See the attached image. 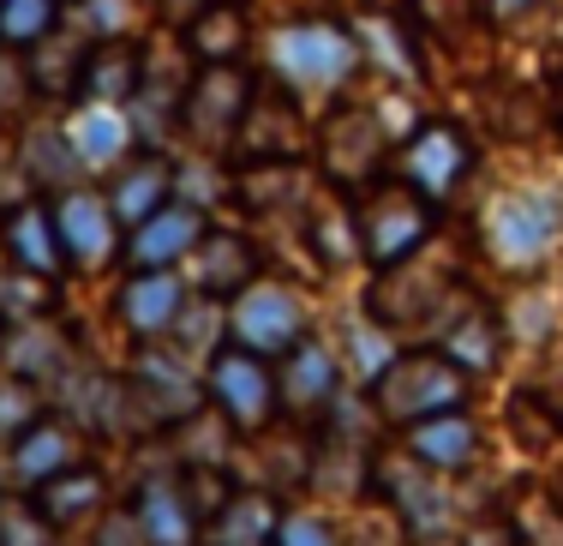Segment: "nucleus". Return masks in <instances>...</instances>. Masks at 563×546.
<instances>
[{
	"label": "nucleus",
	"instance_id": "obj_6",
	"mask_svg": "<svg viewBox=\"0 0 563 546\" xmlns=\"http://www.w3.org/2000/svg\"><path fill=\"white\" fill-rule=\"evenodd\" d=\"M306 337H312V306H306V295L294 283L258 276V283H246L228 301V342L264 354V361H282Z\"/></svg>",
	"mask_w": 563,
	"mask_h": 546
},
{
	"label": "nucleus",
	"instance_id": "obj_28",
	"mask_svg": "<svg viewBox=\"0 0 563 546\" xmlns=\"http://www.w3.org/2000/svg\"><path fill=\"white\" fill-rule=\"evenodd\" d=\"M60 19H66L60 0H0V48L31 55L48 31H60Z\"/></svg>",
	"mask_w": 563,
	"mask_h": 546
},
{
	"label": "nucleus",
	"instance_id": "obj_8",
	"mask_svg": "<svg viewBox=\"0 0 563 546\" xmlns=\"http://www.w3.org/2000/svg\"><path fill=\"white\" fill-rule=\"evenodd\" d=\"M474 175V139H467L455 121H426L401 139L396 151V181H408L420 198L444 205V198Z\"/></svg>",
	"mask_w": 563,
	"mask_h": 546
},
{
	"label": "nucleus",
	"instance_id": "obj_11",
	"mask_svg": "<svg viewBox=\"0 0 563 546\" xmlns=\"http://www.w3.org/2000/svg\"><path fill=\"white\" fill-rule=\"evenodd\" d=\"M132 403L163 426L192 421L198 408H205V372L186 367V354H163L151 342V349L139 354V372H132Z\"/></svg>",
	"mask_w": 563,
	"mask_h": 546
},
{
	"label": "nucleus",
	"instance_id": "obj_7",
	"mask_svg": "<svg viewBox=\"0 0 563 546\" xmlns=\"http://www.w3.org/2000/svg\"><path fill=\"white\" fill-rule=\"evenodd\" d=\"M205 403L234 426V433H264L276 421V361L222 342L205 361Z\"/></svg>",
	"mask_w": 563,
	"mask_h": 546
},
{
	"label": "nucleus",
	"instance_id": "obj_15",
	"mask_svg": "<svg viewBox=\"0 0 563 546\" xmlns=\"http://www.w3.org/2000/svg\"><path fill=\"white\" fill-rule=\"evenodd\" d=\"M186 306H192V283L180 271H132L120 288V325L139 342H163L174 337Z\"/></svg>",
	"mask_w": 563,
	"mask_h": 546
},
{
	"label": "nucleus",
	"instance_id": "obj_14",
	"mask_svg": "<svg viewBox=\"0 0 563 546\" xmlns=\"http://www.w3.org/2000/svg\"><path fill=\"white\" fill-rule=\"evenodd\" d=\"M390 156V132H384L378 109H336L324 127V163L336 186H366L378 181V163Z\"/></svg>",
	"mask_w": 563,
	"mask_h": 546
},
{
	"label": "nucleus",
	"instance_id": "obj_10",
	"mask_svg": "<svg viewBox=\"0 0 563 546\" xmlns=\"http://www.w3.org/2000/svg\"><path fill=\"white\" fill-rule=\"evenodd\" d=\"M205 229H210V210L192 205L186 193H174L163 210H151V217L139 222V229H126L120 259H126V271H180V264L192 259V247L205 241Z\"/></svg>",
	"mask_w": 563,
	"mask_h": 546
},
{
	"label": "nucleus",
	"instance_id": "obj_31",
	"mask_svg": "<svg viewBox=\"0 0 563 546\" xmlns=\"http://www.w3.org/2000/svg\"><path fill=\"white\" fill-rule=\"evenodd\" d=\"M78 31L90 43H114V36H139L132 31V0H78Z\"/></svg>",
	"mask_w": 563,
	"mask_h": 546
},
{
	"label": "nucleus",
	"instance_id": "obj_5",
	"mask_svg": "<svg viewBox=\"0 0 563 546\" xmlns=\"http://www.w3.org/2000/svg\"><path fill=\"white\" fill-rule=\"evenodd\" d=\"M258 85L264 78H252L240 61H198L180 90V114L174 121H180V132L198 151H234Z\"/></svg>",
	"mask_w": 563,
	"mask_h": 546
},
{
	"label": "nucleus",
	"instance_id": "obj_22",
	"mask_svg": "<svg viewBox=\"0 0 563 546\" xmlns=\"http://www.w3.org/2000/svg\"><path fill=\"white\" fill-rule=\"evenodd\" d=\"M19 168H24V186H31L36 198H55L66 186H85V163H78L73 139H66V127H43L31 121L19 132Z\"/></svg>",
	"mask_w": 563,
	"mask_h": 546
},
{
	"label": "nucleus",
	"instance_id": "obj_30",
	"mask_svg": "<svg viewBox=\"0 0 563 546\" xmlns=\"http://www.w3.org/2000/svg\"><path fill=\"white\" fill-rule=\"evenodd\" d=\"M55 528L31 499H0V546H48Z\"/></svg>",
	"mask_w": 563,
	"mask_h": 546
},
{
	"label": "nucleus",
	"instance_id": "obj_12",
	"mask_svg": "<svg viewBox=\"0 0 563 546\" xmlns=\"http://www.w3.org/2000/svg\"><path fill=\"white\" fill-rule=\"evenodd\" d=\"M174 193H180V168H174L163 151H151V144H139L120 168H109V186H102V198H109L120 229H139V222L151 217V210H163Z\"/></svg>",
	"mask_w": 563,
	"mask_h": 546
},
{
	"label": "nucleus",
	"instance_id": "obj_24",
	"mask_svg": "<svg viewBox=\"0 0 563 546\" xmlns=\"http://www.w3.org/2000/svg\"><path fill=\"white\" fill-rule=\"evenodd\" d=\"M438 354H450L455 367L467 372V379H479V372H492L498 367V354H504V325H498V313L492 306H462V318L438 337Z\"/></svg>",
	"mask_w": 563,
	"mask_h": 546
},
{
	"label": "nucleus",
	"instance_id": "obj_26",
	"mask_svg": "<svg viewBox=\"0 0 563 546\" xmlns=\"http://www.w3.org/2000/svg\"><path fill=\"white\" fill-rule=\"evenodd\" d=\"M180 43L192 61H234L240 48H246V12H240L234 0H217L210 12H198V19L186 24Z\"/></svg>",
	"mask_w": 563,
	"mask_h": 546
},
{
	"label": "nucleus",
	"instance_id": "obj_9",
	"mask_svg": "<svg viewBox=\"0 0 563 546\" xmlns=\"http://www.w3.org/2000/svg\"><path fill=\"white\" fill-rule=\"evenodd\" d=\"M55 210V234H60V252H66V271H109L126 247V229L114 222L109 198L97 186H66V193L48 198Z\"/></svg>",
	"mask_w": 563,
	"mask_h": 546
},
{
	"label": "nucleus",
	"instance_id": "obj_17",
	"mask_svg": "<svg viewBox=\"0 0 563 546\" xmlns=\"http://www.w3.org/2000/svg\"><path fill=\"white\" fill-rule=\"evenodd\" d=\"M336 384H342L336 349H324L318 337L294 342L276 361V403L288 408V415H324V408L336 403Z\"/></svg>",
	"mask_w": 563,
	"mask_h": 546
},
{
	"label": "nucleus",
	"instance_id": "obj_33",
	"mask_svg": "<svg viewBox=\"0 0 563 546\" xmlns=\"http://www.w3.org/2000/svg\"><path fill=\"white\" fill-rule=\"evenodd\" d=\"M151 7H156V19H163V24H168V31H174V36H180V31H186V24H192V19H198V12H210V7H217V0H151Z\"/></svg>",
	"mask_w": 563,
	"mask_h": 546
},
{
	"label": "nucleus",
	"instance_id": "obj_34",
	"mask_svg": "<svg viewBox=\"0 0 563 546\" xmlns=\"http://www.w3.org/2000/svg\"><path fill=\"white\" fill-rule=\"evenodd\" d=\"M533 7H540V0H486V12H492V19H521V12H533Z\"/></svg>",
	"mask_w": 563,
	"mask_h": 546
},
{
	"label": "nucleus",
	"instance_id": "obj_3",
	"mask_svg": "<svg viewBox=\"0 0 563 546\" xmlns=\"http://www.w3.org/2000/svg\"><path fill=\"white\" fill-rule=\"evenodd\" d=\"M354 241H360V259L372 264V271H390V264L413 259L426 241H432L438 229V205L432 198H420L408 181H366V198H360L354 210Z\"/></svg>",
	"mask_w": 563,
	"mask_h": 546
},
{
	"label": "nucleus",
	"instance_id": "obj_23",
	"mask_svg": "<svg viewBox=\"0 0 563 546\" xmlns=\"http://www.w3.org/2000/svg\"><path fill=\"white\" fill-rule=\"evenodd\" d=\"M408 457L426 462L432 474H455L479 457V421L467 408H450V415H432L420 426H408Z\"/></svg>",
	"mask_w": 563,
	"mask_h": 546
},
{
	"label": "nucleus",
	"instance_id": "obj_25",
	"mask_svg": "<svg viewBox=\"0 0 563 546\" xmlns=\"http://www.w3.org/2000/svg\"><path fill=\"white\" fill-rule=\"evenodd\" d=\"M31 504L48 516V528H73V523H90V516H102V474H90L85 462L78 469H66L60 481L36 487Z\"/></svg>",
	"mask_w": 563,
	"mask_h": 546
},
{
	"label": "nucleus",
	"instance_id": "obj_35",
	"mask_svg": "<svg viewBox=\"0 0 563 546\" xmlns=\"http://www.w3.org/2000/svg\"><path fill=\"white\" fill-rule=\"evenodd\" d=\"M552 114H558V132H563V85H558V102H552Z\"/></svg>",
	"mask_w": 563,
	"mask_h": 546
},
{
	"label": "nucleus",
	"instance_id": "obj_19",
	"mask_svg": "<svg viewBox=\"0 0 563 546\" xmlns=\"http://www.w3.org/2000/svg\"><path fill=\"white\" fill-rule=\"evenodd\" d=\"M186 264H192V288H198V295H205V301H222V306L234 301L246 283H258V276H264V271H258V252H252L246 234L217 229V222L205 229V241L192 247V259H186ZM186 264H180V271H186Z\"/></svg>",
	"mask_w": 563,
	"mask_h": 546
},
{
	"label": "nucleus",
	"instance_id": "obj_27",
	"mask_svg": "<svg viewBox=\"0 0 563 546\" xmlns=\"http://www.w3.org/2000/svg\"><path fill=\"white\" fill-rule=\"evenodd\" d=\"M276 516L282 511L264 499V492H234V499L217 511V523H210V546H271Z\"/></svg>",
	"mask_w": 563,
	"mask_h": 546
},
{
	"label": "nucleus",
	"instance_id": "obj_18",
	"mask_svg": "<svg viewBox=\"0 0 563 546\" xmlns=\"http://www.w3.org/2000/svg\"><path fill=\"white\" fill-rule=\"evenodd\" d=\"M132 523H139L144 546H198V504L186 481L174 474H151V481L132 487Z\"/></svg>",
	"mask_w": 563,
	"mask_h": 546
},
{
	"label": "nucleus",
	"instance_id": "obj_13",
	"mask_svg": "<svg viewBox=\"0 0 563 546\" xmlns=\"http://www.w3.org/2000/svg\"><path fill=\"white\" fill-rule=\"evenodd\" d=\"M60 127H66V139H73L78 163H85V175H109V168H120L132 151H139L132 109H114V102H85L78 97Z\"/></svg>",
	"mask_w": 563,
	"mask_h": 546
},
{
	"label": "nucleus",
	"instance_id": "obj_29",
	"mask_svg": "<svg viewBox=\"0 0 563 546\" xmlns=\"http://www.w3.org/2000/svg\"><path fill=\"white\" fill-rule=\"evenodd\" d=\"M36 421H43V391L31 379H19V372H0V450Z\"/></svg>",
	"mask_w": 563,
	"mask_h": 546
},
{
	"label": "nucleus",
	"instance_id": "obj_20",
	"mask_svg": "<svg viewBox=\"0 0 563 546\" xmlns=\"http://www.w3.org/2000/svg\"><path fill=\"white\" fill-rule=\"evenodd\" d=\"M0 241H7V259L31 276H55L66 271V252H60V234H55V210L48 198H19V205L0 210Z\"/></svg>",
	"mask_w": 563,
	"mask_h": 546
},
{
	"label": "nucleus",
	"instance_id": "obj_2",
	"mask_svg": "<svg viewBox=\"0 0 563 546\" xmlns=\"http://www.w3.org/2000/svg\"><path fill=\"white\" fill-rule=\"evenodd\" d=\"M479 241L504 271H540L563 241V193L545 181H521L479 210Z\"/></svg>",
	"mask_w": 563,
	"mask_h": 546
},
{
	"label": "nucleus",
	"instance_id": "obj_32",
	"mask_svg": "<svg viewBox=\"0 0 563 546\" xmlns=\"http://www.w3.org/2000/svg\"><path fill=\"white\" fill-rule=\"evenodd\" d=\"M271 546H336V528L318 511H288V516H276Z\"/></svg>",
	"mask_w": 563,
	"mask_h": 546
},
{
	"label": "nucleus",
	"instance_id": "obj_21",
	"mask_svg": "<svg viewBox=\"0 0 563 546\" xmlns=\"http://www.w3.org/2000/svg\"><path fill=\"white\" fill-rule=\"evenodd\" d=\"M144 61L151 48L139 36H114V43H90L85 73H78V97L85 102H114V109H132L144 90ZM73 97V102H78Z\"/></svg>",
	"mask_w": 563,
	"mask_h": 546
},
{
	"label": "nucleus",
	"instance_id": "obj_4",
	"mask_svg": "<svg viewBox=\"0 0 563 546\" xmlns=\"http://www.w3.org/2000/svg\"><path fill=\"white\" fill-rule=\"evenodd\" d=\"M372 391V408H378L390 426H420L432 415H450V408H467V372L450 361V354H396L378 379L366 384Z\"/></svg>",
	"mask_w": 563,
	"mask_h": 546
},
{
	"label": "nucleus",
	"instance_id": "obj_36",
	"mask_svg": "<svg viewBox=\"0 0 563 546\" xmlns=\"http://www.w3.org/2000/svg\"><path fill=\"white\" fill-rule=\"evenodd\" d=\"M60 7H78V0H60Z\"/></svg>",
	"mask_w": 563,
	"mask_h": 546
},
{
	"label": "nucleus",
	"instance_id": "obj_16",
	"mask_svg": "<svg viewBox=\"0 0 563 546\" xmlns=\"http://www.w3.org/2000/svg\"><path fill=\"white\" fill-rule=\"evenodd\" d=\"M78 462H85V445H78V433L60 415H43L36 426H24V433L7 445V469H12V481H19L24 492L60 481L66 469H78Z\"/></svg>",
	"mask_w": 563,
	"mask_h": 546
},
{
	"label": "nucleus",
	"instance_id": "obj_1",
	"mask_svg": "<svg viewBox=\"0 0 563 546\" xmlns=\"http://www.w3.org/2000/svg\"><path fill=\"white\" fill-rule=\"evenodd\" d=\"M264 55H271L276 85L300 90V97H336L366 66V43L342 19H300V24H282Z\"/></svg>",
	"mask_w": 563,
	"mask_h": 546
}]
</instances>
